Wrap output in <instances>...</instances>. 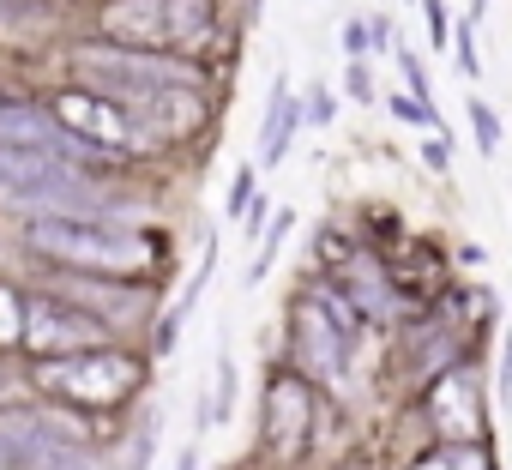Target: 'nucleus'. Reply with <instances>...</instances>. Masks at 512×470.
I'll use <instances>...</instances> for the list:
<instances>
[{"instance_id": "nucleus-20", "label": "nucleus", "mask_w": 512, "mask_h": 470, "mask_svg": "<svg viewBox=\"0 0 512 470\" xmlns=\"http://www.w3.org/2000/svg\"><path fill=\"white\" fill-rule=\"evenodd\" d=\"M253 181H260V175H253V169H241V175L229 181V211H235V217H247V205L260 199V193H253Z\"/></svg>"}, {"instance_id": "nucleus-25", "label": "nucleus", "mask_w": 512, "mask_h": 470, "mask_svg": "<svg viewBox=\"0 0 512 470\" xmlns=\"http://www.w3.org/2000/svg\"><path fill=\"white\" fill-rule=\"evenodd\" d=\"M500 392L512 398V332L500 338Z\"/></svg>"}, {"instance_id": "nucleus-10", "label": "nucleus", "mask_w": 512, "mask_h": 470, "mask_svg": "<svg viewBox=\"0 0 512 470\" xmlns=\"http://www.w3.org/2000/svg\"><path fill=\"white\" fill-rule=\"evenodd\" d=\"M308 127V109H302V97L290 91V79H272V103H266V121H260V169H278L284 157H290V139Z\"/></svg>"}, {"instance_id": "nucleus-26", "label": "nucleus", "mask_w": 512, "mask_h": 470, "mask_svg": "<svg viewBox=\"0 0 512 470\" xmlns=\"http://www.w3.org/2000/svg\"><path fill=\"white\" fill-rule=\"evenodd\" d=\"M266 205H272V199H253V205H247V217H241L247 235H260V229H266Z\"/></svg>"}, {"instance_id": "nucleus-22", "label": "nucleus", "mask_w": 512, "mask_h": 470, "mask_svg": "<svg viewBox=\"0 0 512 470\" xmlns=\"http://www.w3.org/2000/svg\"><path fill=\"white\" fill-rule=\"evenodd\" d=\"M452 43H458V73H464V79H476V67H482V61H476V37H470V25H458V37H452Z\"/></svg>"}, {"instance_id": "nucleus-16", "label": "nucleus", "mask_w": 512, "mask_h": 470, "mask_svg": "<svg viewBox=\"0 0 512 470\" xmlns=\"http://www.w3.org/2000/svg\"><path fill=\"white\" fill-rule=\"evenodd\" d=\"M13 338H25V302L0 284V344H13Z\"/></svg>"}, {"instance_id": "nucleus-4", "label": "nucleus", "mask_w": 512, "mask_h": 470, "mask_svg": "<svg viewBox=\"0 0 512 470\" xmlns=\"http://www.w3.org/2000/svg\"><path fill=\"white\" fill-rule=\"evenodd\" d=\"M0 193L19 205H43V217H103V193L73 163L7 151V145H0Z\"/></svg>"}, {"instance_id": "nucleus-2", "label": "nucleus", "mask_w": 512, "mask_h": 470, "mask_svg": "<svg viewBox=\"0 0 512 470\" xmlns=\"http://www.w3.org/2000/svg\"><path fill=\"white\" fill-rule=\"evenodd\" d=\"M211 0H109L103 37L133 55H187L211 37Z\"/></svg>"}, {"instance_id": "nucleus-12", "label": "nucleus", "mask_w": 512, "mask_h": 470, "mask_svg": "<svg viewBox=\"0 0 512 470\" xmlns=\"http://www.w3.org/2000/svg\"><path fill=\"white\" fill-rule=\"evenodd\" d=\"M266 434H272L278 452H296L308 440V392L296 380H278L266 392Z\"/></svg>"}, {"instance_id": "nucleus-30", "label": "nucleus", "mask_w": 512, "mask_h": 470, "mask_svg": "<svg viewBox=\"0 0 512 470\" xmlns=\"http://www.w3.org/2000/svg\"><path fill=\"white\" fill-rule=\"evenodd\" d=\"M0 470H13V464H7V452H0Z\"/></svg>"}, {"instance_id": "nucleus-7", "label": "nucleus", "mask_w": 512, "mask_h": 470, "mask_svg": "<svg viewBox=\"0 0 512 470\" xmlns=\"http://www.w3.org/2000/svg\"><path fill=\"white\" fill-rule=\"evenodd\" d=\"M25 350H37L43 362L55 356H85V350H103L109 344V326L91 314V308H73V302H55V296H31L25 302Z\"/></svg>"}, {"instance_id": "nucleus-15", "label": "nucleus", "mask_w": 512, "mask_h": 470, "mask_svg": "<svg viewBox=\"0 0 512 470\" xmlns=\"http://www.w3.org/2000/svg\"><path fill=\"white\" fill-rule=\"evenodd\" d=\"M464 115H470V133H476L482 157H500V115H494L482 97H470V103H464Z\"/></svg>"}, {"instance_id": "nucleus-21", "label": "nucleus", "mask_w": 512, "mask_h": 470, "mask_svg": "<svg viewBox=\"0 0 512 470\" xmlns=\"http://www.w3.org/2000/svg\"><path fill=\"white\" fill-rule=\"evenodd\" d=\"M422 163H428L434 175H446V169H452V139H446V133H434V139L422 145Z\"/></svg>"}, {"instance_id": "nucleus-28", "label": "nucleus", "mask_w": 512, "mask_h": 470, "mask_svg": "<svg viewBox=\"0 0 512 470\" xmlns=\"http://www.w3.org/2000/svg\"><path fill=\"white\" fill-rule=\"evenodd\" d=\"M175 470H199V446H181V464Z\"/></svg>"}, {"instance_id": "nucleus-18", "label": "nucleus", "mask_w": 512, "mask_h": 470, "mask_svg": "<svg viewBox=\"0 0 512 470\" xmlns=\"http://www.w3.org/2000/svg\"><path fill=\"white\" fill-rule=\"evenodd\" d=\"M302 109H308V127H326V121L338 115V97H332L326 85H314V91L302 97Z\"/></svg>"}, {"instance_id": "nucleus-11", "label": "nucleus", "mask_w": 512, "mask_h": 470, "mask_svg": "<svg viewBox=\"0 0 512 470\" xmlns=\"http://www.w3.org/2000/svg\"><path fill=\"white\" fill-rule=\"evenodd\" d=\"M434 422H440L446 440L476 446V434H482V404H476V380H470V374H446V380H440V392H434Z\"/></svg>"}, {"instance_id": "nucleus-29", "label": "nucleus", "mask_w": 512, "mask_h": 470, "mask_svg": "<svg viewBox=\"0 0 512 470\" xmlns=\"http://www.w3.org/2000/svg\"><path fill=\"white\" fill-rule=\"evenodd\" d=\"M422 470H452V464H422Z\"/></svg>"}, {"instance_id": "nucleus-5", "label": "nucleus", "mask_w": 512, "mask_h": 470, "mask_svg": "<svg viewBox=\"0 0 512 470\" xmlns=\"http://www.w3.org/2000/svg\"><path fill=\"white\" fill-rule=\"evenodd\" d=\"M37 386L73 404H121L139 386V362L121 350H85V356H55L37 362Z\"/></svg>"}, {"instance_id": "nucleus-9", "label": "nucleus", "mask_w": 512, "mask_h": 470, "mask_svg": "<svg viewBox=\"0 0 512 470\" xmlns=\"http://www.w3.org/2000/svg\"><path fill=\"white\" fill-rule=\"evenodd\" d=\"M0 145H7V151H31V157H55V163H73V169L85 157V145L55 115H43L31 103H0Z\"/></svg>"}, {"instance_id": "nucleus-8", "label": "nucleus", "mask_w": 512, "mask_h": 470, "mask_svg": "<svg viewBox=\"0 0 512 470\" xmlns=\"http://www.w3.org/2000/svg\"><path fill=\"white\" fill-rule=\"evenodd\" d=\"M296 338H302V356L326 380H344V368H350V308L332 290H314L296 308Z\"/></svg>"}, {"instance_id": "nucleus-19", "label": "nucleus", "mask_w": 512, "mask_h": 470, "mask_svg": "<svg viewBox=\"0 0 512 470\" xmlns=\"http://www.w3.org/2000/svg\"><path fill=\"white\" fill-rule=\"evenodd\" d=\"M422 13H428V37H434V49H446L458 31H452V19H446V0H422Z\"/></svg>"}, {"instance_id": "nucleus-24", "label": "nucleus", "mask_w": 512, "mask_h": 470, "mask_svg": "<svg viewBox=\"0 0 512 470\" xmlns=\"http://www.w3.org/2000/svg\"><path fill=\"white\" fill-rule=\"evenodd\" d=\"M344 85H350V97H356V103H374V79H368V67H362V61H350V67H344Z\"/></svg>"}, {"instance_id": "nucleus-17", "label": "nucleus", "mask_w": 512, "mask_h": 470, "mask_svg": "<svg viewBox=\"0 0 512 470\" xmlns=\"http://www.w3.org/2000/svg\"><path fill=\"white\" fill-rule=\"evenodd\" d=\"M386 109H392L398 121H410V127H428V133H440V115H434L428 103H416V97H392Z\"/></svg>"}, {"instance_id": "nucleus-6", "label": "nucleus", "mask_w": 512, "mask_h": 470, "mask_svg": "<svg viewBox=\"0 0 512 470\" xmlns=\"http://www.w3.org/2000/svg\"><path fill=\"white\" fill-rule=\"evenodd\" d=\"M49 115L85 145V151H145L151 139H145V127L115 103V97H103V91H85V85H73V91H61L55 103H49Z\"/></svg>"}, {"instance_id": "nucleus-13", "label": "nucleus", "mask_w": 512, "mask_h": 470, "mask_svg": "<svg viewBox=\"0 0 512 470\" xmlns=\"http://www.w3.org/2000/svg\"><path fill=\"white\" fill-rule=\"evenodd\" d=\"M229 416H235V362H229V356H217V392H211V404L199 410V428L229 422Z\"/></svg>"}, {"instance_id": "nucleus-23", "label": "nucleus", "mask_w": 512, "mask_h": 470, "mask_svg": "<svg viewBox=\"0 0 512 470\" xmlns=\"http://www.w3.org/2000/svg\"><path fill=\"white\" fill-rule=\"evenodd\" d=\"M398 67H404V79H410V97H416V103H428V73H422V61L404 49V55H398Z\"/></svg>"}, {"instance_id": "nucleus-14", "label": "nucleus", "mask_w": 512, "mask_h": 470, "mask_svg": "<svg viewBox=\"0 0 512 470\" xmlns=\"http://www.w3.org/2000/svg\"><path fill=\"white\" fill-rule=\"evenodd\" d=\"M290 229H296V217H290V211H278V217H272V229H266V242H260V260L247 266V284H260V278L272 272V260H278V248H284V235H290Z\"/></svg>"}, {"instance_id": "nucleus-1", "label": "nucleus", "mask_w": 512, "mask_h": 470, "mask_svg": "<svg viewBox=\"0 0 512 470\" xmlns=\"http://www.w3.org/2000/svg\"><path fill=\"white\" fill-rule=\"evenodd\" d=\"M31 248L61 260V266H79V272H97V278H127V272H145L151 266V242L109 217H31L25 223Z\"/></svg>"}, {"instance_id": "nucleus-27", "label": "nucleus", "mask_w": 512, "mask_h": 470, "mask_svg": "<svg viewBox=\"0 0 512 470\" xmlns=\"http://www.w3.org/2000/svg\"><path fill=\"white\" fill-rule=\"evenodd\" d=\"M344 49L362 61V49H368V25H344Z\"/></svg>"}, {"instance_id": "nucleus-3", "label": "nucleus", "mask_w": 512, "mask_h": 470, "mask_svg": "<svg viewBox=\"0 0 512 470\" xmlns=\"http://www.w3.org/2000/svg\"><path fill=\"white\" fill-rule=\"evenodd\" d=\"M85 91H103L115 97L121 109H139L163 91H199V73L181 67V61H163V55H133V49H115V43H97V49H79L73 55Z\"/></svg>"}]
</instances>
